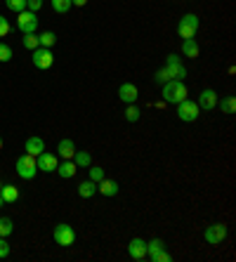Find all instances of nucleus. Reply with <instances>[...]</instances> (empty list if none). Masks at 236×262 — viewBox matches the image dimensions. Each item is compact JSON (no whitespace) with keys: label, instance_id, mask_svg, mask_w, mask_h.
Segmentation results:
<instances>
[{"label":"nucleus","instance_id":"obj_1","mask_svg":"<svg viewBox=\"0 0 236 262\" xmlns=\"http://www.w3.org/2000/svg\"><path fill=\"white\" fill-rule=\"evenodd\" d=\"M163 99L170 102V104H180L182 99H187L184 80H168V83H163Z\"/></svg>","mask_w":236,"mask_h":262},{"label":"nucleus","instance_id":"obj_2","mask_svg":"<svg viewBox=\"0 0 236 262\" xmlns=\"http://www.w3.org/2000/svg\"><path fill=\"white\" fill-rule=\"evenodd\" d=\"M38 173V163H36V156L31 153H24L17 158V175L22 177V180H33Z\"/></svg>","mask_w":236,"mask_h":262},{"label":"nucleus","instance_id":"obj_3","mask_svg":"<svg viewBox=\"0 0 236 262\" xmlns=\"http://www.w3.org/2000/svg\"><path fill=\"white\" fill-rule=\"evenodd\" d=\"M163 71L168 74V80H184V78H187V69L182 66V62H180L177 55H170L165 59V69H163Z\"/></svg>","mask_w":236,"mask_h":262},{"label":"nucleus","instance_id":"obj_4","mask_svg":"<svg viewBox=\"0 0 236 262\" xmlns=\"http://www.w3.org/2000/svg\"><path fill=\"white\" fill-rule=\"evenodd\" d=\"M198 113H201V109H198V104H196V102L182 99V102L177 104V118L184 120V123H194V120L198 118Z\"/></svg>","mask_w":236,"mask_h":262},{"label":"nucleus","instance_id":"obj_5","mask_svg":"<svg viewBox=\"0 0 236 262\" xmlns=\"http://www.w3.org/2000/svg\"><path fill=\"white\" fill-rule=\"evenodd\" d=\"M198 31V17L196 14H184L180 24H177V33H180V38H194Z\"/></svg>","mask_w":236,"mask_h":262},{"label":"nucleus","instance_id":"obj_6","mask_svg":"<svg viewBox=\"0 0 236 262\" xmlns=\"http://www.w3.org/2000/svg\"><path fill=\"white\" fill-rule=\"evenodd\" d=\"M203 239H205V243H210V246L222 243V241L227 239V227L222 225V222H215V225H210V227H205Z\"/></svg>","mask_w":236,"mask_h":262},{"label":"nucleus","instance_id":"obj_7","mask_svg":"<svg viewBox=\"0 0 236 262\" xmlns=\"http://www.w3.org/2000/svg\"><path fill=\"white\" fill-rule=\"evenodd\" d=\"M52 239L59 243V246H74V241H76V231L74 227H69V225H57L52 231Z\"/></svg>","mask_w":236,"mask_h":262},{"label":"nucleus","instance_id":"obj_8","mask_svg":"<svg viewBox=\"0 0 236 262\" xmlns=\"http://www.w3.org/2000/svg\"><path fill=\"white\" fill-rule=\"evenodd\" d=\"M17 29L22 33H36V29H38V17H36V12H29V10L19 12V17H17Z\"/></svg>","mask_w":236,"mask_h":262},{"label":"nucleus","instance_id":"obj_9","mask_svg":"<svg viewBox=\"0 0 236 262\" xmlns=\"http://www.w3.org/2000/svg\"><path fill=\"white\" fill-rule=\"evenodd\" d=\"M54 62L52 52H50V47H36L33 50V66L36 69H50Z\"/></svg>","mask_w":236,"mask_h":262},{"label":"nucleus","instance_id":"obj_10","mask_svg":"<svg viewBox=\"0 0 236 262\" xmlns=\"http://www.w3.org/2000/svg\"><path fill=\"white\" fill-rule=\"evenodd\" d=\"M36 163H38V170H43V173H52V170H57V165H59V161H57V156L54 153H38L36 156Z\"/></svg>","mask_w":236,"mask_h":262},{"label":"nucleus","instance_id":"obj_11","mask_svg":"<svg viewBox=\"0 0 236 262\" xmlns=\"http://www.w3.org/2000/svg\"><path fill=\"white\" fill-rule=\"evenodd\" d=\"M198 109H203V111H210V109H215L217 107V92L215 90H210V87H205L203 92L198 95Z\"/></svg>","mask_w":236,"mask_h":262},{"label":"nucleus","instance_id":"obj_12","mask_svg":"<svg viewBox=\"0 0 236 262\" xmlns=\"http://www.w3.org/2000/svg\"><path fill=\"white\" fill-rule=\"evenodd\" d=\"M118 97L123 99L125 104H135L137 97H140V90H137V85H132V83H123V85L118 87Z\"/></svg>","mask_w":236,"mask_h":262},{"label":"nucleus","instance_id":"obj_13","mask_svg":"<svg viewBox=\"0 0 236 262\" xmlns=\"http://www.w3.org/2000/svg\"><path fill=\"white\" fill-rule=\"evenodd\" d=\"M128 253H130V258L132 260H144L147 258V241H142V239H132L128 243Z\"/></svg>","mask_w":236,"mask_h":262},{"label":"nucleus","instance_id":"obj_14","mask_svg":"<svg viewBox=\"0 0 236 262\" xmlns=\"http://www.w3.org/2000/svg\"><path fill=\"white\" fill-rule=\"evenodd\" d=\"M97 191L104 194V196H116L118 194V182H114V180H99Z\"/></svg>","mask_w":236,"mask_h":262},{"label":"nucleus","instance_id":"obj_15","mask_svg":"<svg viewBox=\"0 0 236 262\" xmlns=\"http://www.w3.org/2000/svg\"><path fill=\"white\" fill-rule=\"evenodd\" d=\"M45 151V142L40 137H29L26 140V153H31V156H38V153Z\"/></svg>","mask_w":236,"mask_h":262},{"label":"nucleus","instance_id":"obj_16","mask_svg":"<svg viewBox=\"0 0 236 262\" xmlns=\"http://www.w3.org/2000/svg\"><path fill=\"white\" fill-rule=\"evenodd\" d=\"M182 52H184V57L196 59V57H198V43H196L194 38H184L182 40Z\"/></svg>","mask_w":236,"mask_h":262},{"label":"nucleus","instance_id":"obj_17","mask_svg":"<svg viewBox=\"0 0 236 262\" xmlns=\"http://www.w3.org/2000/svg\"><path fill=\"white\" fill-rule=\"evenodd\" d=\"M57 151H59V156H62V158H74L76 144L71 142V140H62V142H59V147H57Z\"/></svg>","mask_w":236,"mask_h":262},{"label":"nucleus","instance_id":"obj_18","mask_svg":"<svg viewBox=\"0 0 236 262\" xmlns=\"http://www.w3.org/2000/svg\"><path fill=\"white\" fill-rule=\"evenodd\" d=\"M78 194L83 198H90L97 194V182H92V180H85V182H80V187H78Z\"/></svg>","mask_w":236,"mask_h":262},{"label":"nucleus","instance_id":"obj_19","mask_svg":"<svg viewBox=\"0 0 236 262\" xmlns=\"http://www.w3.org/2000/svg\"><path fill=\"white\" fill-rule=\"evenodd\" d=\"M0 194H2V201H5V203H14V201L19 198V189L14 185H7L0 189Z\"/></svg>","mask_w":236,"mask_h":262},{"label":"nucleus","instance_id":"obj_20","mask_svg":"<svg viewBox=\"0 0 236 262\" xmlns=\"http://www.w3.org/2000/svg\"><path fill=\"white\" fill-rule=\"evenodd\" d=\"M57 173H59V177H74L78 173V165L71 163V158H66V163L57 165Z\"/></svg>","mask_w":236,"mask_h":262},{"label":"nucleus","instance_id":"obj_21","mask_svg":"<svg viewBox=\"0 0 236 262\" xmlns=\"http://www.w3.org/2000/svg\"><path fill=\"white\" fill-rule=\"evenodd\" d=\"M163 248H165V243H163L161 239H151L149 243H147V255L154 258V255H156V253H161Z\"/></svg>","mask_w":236,"mask_h":262},{"label":"nucleus","instance_id":"obj_22","mask_svg":"<svg viewBox=\"0 0 236 262\" xmlns=\"http://www.w3.org/2000/svg\"><path fill=\"white\" fill-rule=\"evenodd\" d=\"M24 47L26 50H36V47H40V40H38V36L36 33H24Z\"/></svg>","mask_w":236,"mask_h":262},{"label":"nucleus","instance_id":"obj_23","mask_svg":"<svg viewBox=\"0 0 236 262\" xmlns=\"http://www.w3.org/2000/svg\"><path fill=\"white\" fill-rule=\"evenodd\" d=\"M74 163L78 168H90V153L87 151H76L74 153Z\"/></svg>","mask_w":236,"mask_h":262},{"label":"nucleus","instance_id":"obj_24","mask_svg":"<svg viewBox=\"0 0 236 262\" xmlns=\"http://www.w3.org/2000/svg\"><path fill=\"white\" fill-rule=\"evenodd\" d=\"M123 116H125V120H128V123H137V120H140V109H137L135 104H128Z\"/></svg>","mask_w":236,"mask_h":262},{"label":"nucleus","instance_id":"obj_25","mask_svg":"<svg viewBox=\"0 0 236 262\" xmlns=\"http://www.w3.org/2000/svg\"><path fill=\"white\" fill-rule=\"evenodd\" d=\"M14 229V222L10 218H0V236H10Z\"/></svg>","mask_w":236,"mask_h":262},{"label":"nucleus","instance_id":"obj_26","mask_svg":"<svg viewBox=\"0 0 236 262\" xmlns=\"http://www.w3.org/2000/svg\"><path fill=\"white\" fill-rule=\"evenodd\" d=\"M38 40H40V45H43V47H52V45L57 43V36H54L52 31H45L43 36H38Z\"/></svg>","mask_w":236,"mask_h":262},{"label":"nucleus","instance_id":"obj_27","mask_svg":"<svg viewBox=\"0 0 236 262\" xmlns=\"http://www.w3.org/2000/svg\"><path fill=\"white\" fill-rule=\"evenodd\" d=\"M52 10L64 14V12L71 10V0H52Z\"/></svg>","mask_w":236,"mask_h":262},{"label":"nucleus","instance_id":"obj_28","mask_svg":"<svg viewBox=\"0 0 236 262\" xmlns=\"http://www.w3.org/2000/svg\"><path fill=\"white\" fill-rule=\"evenodd\" d=\"M5 5H7L12 12H17V14L26 10V0H5Z\"/></svg>","mask_w":236,"mask_h":262},{"label":"nucleus","instance_id":"obj_29","mask_svg":"<svg viewBox=\"0 0 236 262\" xmlns=\"http://www.w3.org/2000/svg\"><path fill=\"white\" fill-rule=\"evenodd\" d=\"M220 107H222V111H225V113H234V109H236V99H234V97H225Z\"/></svg>","mask_w":236,"mask_h":262},{"label":"nucleus","instance_id":"obj_30","mask_svg":"<svg viewBox=\"0 0 236 262\" xmlns=\"http://www.w3.org/2000/svg\"><path fill=\"white\" fill-rule=\"evenodd\" d=\"M10 59H12V47L0 43V62H10Z\"/></svg>","mask_w":236,"mask_h":262},{"label":"nucleus","instance_id":"obj_31","mask_svg":"<svg viewBox=\"0 0 236 262\" xmlns=\"http://www.w3.org/2000/svg\"><path fill=\"white\" fill-rule=\"evenodd\" d=\"M90 180H92V182H99V180H104V170H102L99 165H92V168H90Z\"/></svg>","mask_w":236,"mask_h":262},{"label":"nucleus","instance_id":"obj_32","mask_svg":"<svg viewBox=\"0 0 236 262\" xmlns=\"http://www.w3.org/2000/svg\"><path fill=\"white\" fill-rule=\"evenodd\" d=\"M7 33H10V22H7V19L0 14V38H5Z\"/></svg>","mask_w":236,"mask_h":262},{"label":"nucleus","instance_id":"obj_33","mask_svg":"<svg viewBox=\"0 0 236 262\" xmlns=\"http://www.w3.org/2000/svg\"><path fill=\"white\" fill-rule=\"evenodd\" d=\"M26 7H29V12H38L43 7V0H26Z\"/></svg>","mask_w":236,"mask_h":262},{"label":"nucleus","instance_id":"obj_34","mask_svg":"<svg viewBox=\"0 0 236 262\" xmlns=\"http://www.w3.org/2000/svg\"><path fill=\"white\" fill-rule=\"evenodd\" d=\"M7 255H10V243L2 236V239H0V258H7Z\"/></svg>","mask_w":236,"mask_h":262},{"label":"nucleus","instance_id":"obj_35","mask_svg":"<svg viewBox=\"0 0 236 262\" xmlns=\"http://www.w3.org/2000/svg\"><path fill=\"white\" fill-rule=\"evenodd\" d=\"M151 260H154V262H170V255H168V253H165V248H163V251H161V253H156V255H154Z\"/></svg>","mask_w":236,"mask_h":262},{"label":"nucleus","instance_id":"obj_36","mask_svg":"<svg viewBox=\"0 0 236 262\" xmlns=\"http://www.w3.org/2000/svg\"><path fill=\"white\" fill-rule=\"evenodd\" d=\"M85 2H87V0H71V5H76V7H83Z\"/></svg>","mask_w":236,"mask_h":262},{"label":"nucleus","instance_id":"obj_37","mask_svg":"<svg viewBox=\"0 0 236 262\" xmlns=\"http://www.w3.org/2000/svg\"><path fill=\"white\" fill-rule=\"evenodd\" d=\"M2 203H5V201H2V194H0V206H2Z\"/></svg>","mask_w":236,"mask_h":262},{"label":"nucleus","instance_id":"obj_38","mask_svg":"<svg viewBox=\"0 0 236 262\" xmlns=\"http://www.w3.org/2000/svg\"><path fill=\"white\" fill-rule=\"evenodd\" d=\"M0 149H2V137H0Z\"/></svg>","mask_w":236,"mask_h":262},{"label":"nucleus","instance_id":"obj_39","mask_svg":"<svg viewBox=\"0 0 236 262\" xmlns=\"http://www.w3.org/2000/svg\"><path fill=\"white\" fill-rule=\"evenodd\" d=\"M0 189H2V185H0Z\"/></svg>","mask_w":236,"mask_h":262}]
</instances>
